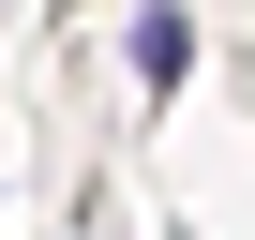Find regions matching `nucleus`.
I'll return each instance as SVG.
<instances>
[{
    "label": "nucleus",
    "instance_id": "1",
    "mask_svg": "<svg viewBox=\"0 0 255 240\" xmlns=\"http://www.w3.org/2000/svg\"><path fill=\"white\" fill-rule=\"evenodd\" d=\"M180 75H195V15L150 0V15H135V90H180Z\"/></svg>",
    "mask_w": 255,
    "mask_h": 240
},
{
    "label": "nucleus",
    "instance_id": "2",
    "mask_svg": "<svg viewBox=\"0 0 255 240\" xmlns=\"http://www.w3.org/2000/svg\"><path fill=\"white\" fill-rule=\"evenodd\" d=\"M165 240H180V225H165Z\"/></svg>",
    "mask_w": 255,
    "mask_h": 240
}]
</instances>
